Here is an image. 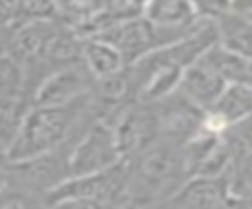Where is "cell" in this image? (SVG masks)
Masks as SVG:
<instances>
[{"label": "cell", "mask_w": 252, "mask_h": 209, "mask_svg": "<svg viewBox=\"0 0 252 209\" xmlns=\"http://www.w3.org/2000/svg\"><path fill=\"white\" fill-rule=\"evenodd\" d=\"M98 118V103L93 93L57 106L30 104L18 132L4 154V164L22 162L61 146H73Z\"/></svg>", "instance_id": "6da1fadb"}, {"label": "cell", "mask_w": 252, "mask_h": 209, "mask_svg": "<svg viewBox=\"0 0 252 209\" xmlns=\"http://www.w3.org/2000/svg\"><path fill=\"white\" fill-rule=\"evenodd\" d=\"M124 160L128 168V209H154L191 177L183 144L167 136H158L150 146Z\"/></svg>", "instance_id": "7a4b0ae2"}, {"label": "cell", "mask_w": 252, "mask_h": 209, "mask_svg": "<svg viewBox=\"0 0 252 209\" xmlns=\"http://www.w3.org/2000/svg\"><path fill=\"white\" fill-rule=\"evenodd\" d=\"M71 148L73 146H61L22 162L2 164L8 175V183L18 185L45 199L47 193H51L65 179L71 177V170H69Z\"/></svg>", "instance_id": "3957f363"}, {"label": "cell", "mask_w": 252, "mask_h": 209, "mask_svg": "<svg viewBox=\"0 0 252 209\" xmlns=\"http://www.w3.org/2000/svg\"><path fill=\"white\" fill-rule=\"evenodd\" d=\"M122 160L124 158L112 128L104 120L96 118L71 148L69 154L71 177L106 172L116 164H120Z\"/></svg>", "instance_id": "277c9868"}, {"label": "cell", "mask_w": 252, "mask_h": 209, "mask_svg": "<svg viewBox=\"0 0 252 209\" xmlns=\"http://www.w3.org/2000/svg\"><path fill=\"white\" fill-rule=\"evenodd\" d=\"M93 75L87 71V67L81 63L69 65L63 69H57L49 73L35 89L32 97V104L39 106H57L73 103L93 91Z\"/></svg>", "instance_id": "5b68a950"}, {"label": "cell", "mask_w": 252, "mask_h": 209, "mask_svg": "<svg viewBox=\"0 0 252 209\" xmlns=\"http://www.w3.org/2000/svg\"><path fill=\"white\" fill-rule=\"evenodd\" d=\"M224 85H226L224 77L217 71V67L203 53L201 57H197L193 63H189L181 71L177 93L205 112L213 106V103L217 101Z\"/></svg>", "instance_id": "8992f818"}, {"label": "cell", "mask_w": 252, "mask_h": 209, "mask_svg": "<svg viewBox=\"0 0 252 209\" xmlns=\"http://www.w3.org/2000/svg\"><path fill=\"white\" fill-rule=\"evenodd\" d=\"M215 22L217 43L240 57H252V20L232 10L220 14Z\"/></svg>", "instance_id": "52a82bcc"}, {"label": "cell", "mask_w": 252, "mask_h": 209, "mask_svg": "<svg viewBox=\"0 0 252 209\" xmlns=\"http://www.w3.org/2000/svg\"><path fill=\"white\" fill-rule=\"evenodd\" d=\"M207 112L213 114L224 128L252 116V89L242 83H226Z\"/></svg>", "instance_id": "ba28073f"}, {"label": "cell", "mask_w": 252, "mask_h": 209, "mask_svg": "<svg viewBox=\"0 0 252 209\" xmlns=\"http://www.w3.org/2000/svg\"><path fill=\"white\" fill-rule=\"evenodd\" d=\"M83 65L93 75V79L110 77L128 67L122 53L110 41L94 35L83 39Z\"/></svg>", "instance_id": "9c48e42d"}, {"label": "cell", "mask_w": 252, "mask_h": 209, "mask_svg": "<svg viewBox=\"0 0 252 209\" xmlns=\"http://www.w3.org/2000/svg\"><path fill=\"white\" fill-rule=\"evenodd\" d=\"M18 99L30 103L24 93L22 65L12 55H2L0 57V101H18Z\"/></svg>", "instance_id": "30bf717a"}, {"label": "cell", "mask_w": 252, "mask_h": 209, "mask_svg": "<svg viewBox=\"0 0 252 209\" xmlns=\"http://www.w3.org/2000/svg\"><path fill=\"white\" fill-rule=\"evenodd\" d=\"M0 209H49L45 199L8 183L0 191Z\"/></svg>", "instance_id": "8fae6325"}, {"label": "cell", "mask_w": 252, "mask_h": 209, "mask_svg": "<svg viewBox=\"0 0 252 209\" xmlns=\"http://www.w3.org/2000/svg\"><path fill=\"white\" fill-rule=\"evenodd\" d=\"M26 20H30L24 0H0V26L16 30Z\"/></svg>", "instance_id": "7c38bea8"}, {"label": "cell", "mask_w": 252, "mask_h": 209, "mask_svg": "<svg viewBox=\"0 0 252 209\" xmlns=\"http://www.w3.org/2000/svg\"><path fill=\"white\" fill-rule=\"evenodd\" d=\"M191 6L195 10V16L205 20H215L230 10L228 0H191Z\"/></svg>", "instance_id": "4fadbf2b"}, {"label": "cell", "mask_w": 252, "mask_h": 209, "mask_svg": "<svg viewBox=\"0 0 252 209\" xmlns=\"http://www.w3.org/2000/svg\"><path fill=\"white\" fill-rule=\"evenodd\" d=\"M49 209H118L112 203H104V201H94V199H59L47 205Z\"/></svg>", "instance_id": "5bb4252c"}, {"label": "cell", "mask_w": 252, "mask_h": 209, "mask_svg": "<svg viewBox=\"0 0 252 209\" xmlns=\"http://www.w3.org/2000/svg\"><path fill=\"white\" fill-rule=\"evenodd\" d=\"M12 37H14V30L0 26V57L12 53Z\"/></svg>", "instance_id": "9a60e30c"}, {"label": "cell", "mask_w": 252, "mask_h": 209, "mask_svg": "<svg viewBox=\"0 0 252 209\" xmlns=\"http://www.w3.org/2000/svg\"><path fill=\"white\" fill-rule=\"evenodd\" d=\"M230 10L242 16H250L252 14V0H228Z\"/></svg>", "instance_id": "2e32d148"}, {"label": "cell", "mask_w": 252, "mask_h": 209, "mask_svg": "<svg viewBox=\"0 0 252 209\" xmlns=\"http://www.w3.org/2000/svg\"><path fill=\"white\" fill-rule=\"evenodd\" d=\"M6 185H8V175H6V170H4V166H0V191H2Z\"/></svg>", "instance_id": "e0dca14e"}, {"label": "cell", "mask_w": 252, "mask_h": 209, "mask_svg": "<svg viewBox=\"0 0 252 209\" xmlns=\"http://www.w3.org/2000/svg\"><path fill=\"white\" fill-rule=\"evenodd\" d=\"M2 164H4V148L0 146V166H2Z\"/></svg>", "instance_id": "ac0fdd59"}]
</instances>
